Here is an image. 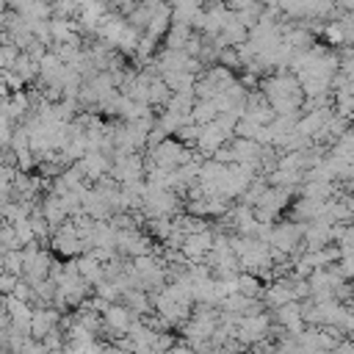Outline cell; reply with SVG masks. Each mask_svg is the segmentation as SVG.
Masks as SVG:
<instances>
[{"label": "cell", "instance_id": "1", "mask_svg": "<svg viewBox=\"0 0 354 354\" xmlns=\"http://www.w3.org/2000/svg\"><path fill=\"white\" fill-rule=\"evenodd\" d=\"M58 326H61V313L58 310H53V307H33V315H30V337L33 340H44Z\"/></svg>", "mask_w": 354, "mask_h": 354}, {"label": "cell", "instance_id": "2", "mask_svg": "<svg viewBox=\"0 0 354 354\" xmlns=\"http://www.w3.org/2000/svg\"><path fill=\"white\" fill-rule=\"evenodd\" d=\"M213 230H207V232H199V235H185V241H183V246H180V254L188 260V263H202L205 257H207V252H210V246H213Z\"/></svg>", "mask_w": 354, "mask_h": 354}, {"label": "cell", "instance_id": "3", "mask_svg": "<svg viewBox=\"0 0 354 354\" xmlns=\"http://www.w3.org/2000/svg\"><path fill=\"white\" fill-rule=\"evenodd\" d=\"M122 299H124V307L138 318L152 313V296L147 290H127V293H122Z\"/></svg>", "mask_w": 354, "mask_h": 354}, {"label": "cell", "instance_id": "4", "mask_svg": "<svg viewBox=\"0 0 354 354\" xmlns=\"http://www.w3.org/2000/svg\"><path fill=\"white\" fill-rule=\"evenodd\" d=\"M216 116H218V111H216V102H213V100H196V102H194L191 122H194L196 127H205V124L216 122Z\"/></svg>", "mask_w": 354, "mask_h": 354}, {"label": "cell", "instance_id": "5", "mask_svg": "<svg viewBox=\"0 0 354 354\" xmlns=\"http://www.w3.org/2000/svg\"><path fill=\"white\" fill-rule=\"evenodd\" d=\"M194 36V30L188 28V25H174L171 22V28L166 30V47L163 50H185V44H188V39Z\"/></svg>", "mask_w": 354, "mask_h": 354}, {"label": "cell", "instance_id": "6", "mask_svg": "<svg viewBox=\"0 0 354 354\" xmlns=\"http://www.w3.org/2000/svg\"><path fill=\"white\" fill-rule=\"evenodd\" d=\"M235 282H238V293H241V296H246V299H260V296H263V290H266V285H263L257 277L246 274V271H241Z\"/></svg>", "mask_w": 354, "mask_h": 354}, {"label": "cell", "instance_id": "7", "mask_svg": "<svg viewBox=\"0 0 354 354\" xmlns=\"http://www.w3.org/2000/svg\"><path fill=\"white\" fill-rule=\"evenodd\" d=\"M0 263H3V271L11 274V277H22V274H25V257H22V249L3 252Z\"/></svg>", "mask_w": 354, "mask_h": 354}, {"label": "cell", "instance_id": "8", "mask_svg": "<svg viewBox=\"0 0 354 354\" xmlns=\"http://www.w3.org/2000/svg\"><path fill=\"white\" fill-rule=\"evenodd\" d=\"M94 296L102 299V301H108V304H116L122 299V290H119V285L113 279H102L100 285H94Z\"/></svg>", "mask_w": 354, "mask_h": 354}, {"label": "cell", "instance_id": "9", "mask_svg": "<svg viewBox=\"0 0 354 354\" xmlns=\"http://www.w3.org/2000/svg\"><path fill=\"white\" fill-rule=\"evenodd\" d=\"M155 44H158V39H152V36H147V33H144V36L138 39V44H136V53H133V55H136L138 61H149V58L155 55Z\"/></svg>", "mask_w": 354, "mask_h": 354}, {"label": "cell", "instance_id": "10", "mask_svg": "<svg viewBox=\"0 0 354 354\" xmlns=\"http://www.w3.org/2000/svg\"><path fill=\"white\" fill-rule=\"evenodd\" d=\"M216 64L232 72V69H238V66H241V58H238L235 47H224V50H218V58H216Z\"/></svg>", "mask_w": 354, "mask_h": 354}, {"label": "cell", "instance_id": "11", "mask_svg": "<svg viewBox=\"0 0 354 354\" xmlns=\"http://www.w3.org/2000/svg\"><path fill=\"white\" fill-rule=\"evenodd\" d=\"M335 268L340 271V277L348 282V279H354V254H340V260L335 263Z\"/></svg>", "mask_w": 354, "mask_h": 354}, {"label": "cell", "instance_id": "12", "mask_svg": "<svg viewBox=\"0 0 354 354\" xmlns=\"http://www.w3.org/2000/svg\"><path fill=\"white\" fill-rule=\"evenodd\" d=\"M332 354H354V340H340V343L332 348Z\"/></svg>", "mask_w": 354, "mask_h": 354}, {"label": "cell", "instance_id": "13", "mask_svg": "<svg viewBox=\"0 0 354 354\" xmlns=\"http://www.w3.org/2000/svg\"><path fill=\"white\" fill-rule=\"evenodd\" d=\"M351 290H354V279H351Z\"/></svg>", "mask_w": 354, "mask_h": 354}]
</instances>
